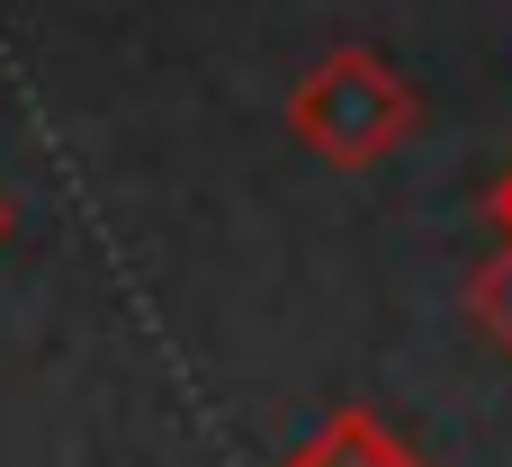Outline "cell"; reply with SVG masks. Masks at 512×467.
<instances>
[{
  "label": "cell",
  "instance_id": "6da1fadb",
  "mask_svg": "<svg viewBox=\"0 0 512 467\" xmlns=\"http://www.w3.org/2000/svg\"><path fill=\"white\" fill-rule=\"evenodd\" d=\"M288 126H297V144L324 153L333 171H378V162L423 126V90H414L378 45H333L324 63L297 72Z\"/></svg>",
  "mask_w": 512,
  "mask_h": 467
},
{
  "label": "cell",
  "instance_id": "7a4b0ae2",
  "mask_svg": "<svg viewBox=\"0 0 512 467\" xmlns=\"http://www.w3.org/2000/svg\"><path fill=\"white\" fill-rule=\"evenodd\" d=\"M288 467H423V459H414L378 414H360V405H351V414H333V423H324V432H315Z\"/></svg>",
  "mask_w": 512,
  "mask_h": 467
},
{
  "label": "cell",
  "instance_id": "3957f363",
  "mask_svg": "<svg viewBox=\"0 0 512 467\" xmlns=\"http://www.w3.org/2000/svg\"><path fill=\"white\" fill-rule=\"evenodd\" d=\"M468 324L512 360V243L495 252V261H477V279H468Z\"/></svg>",
  "mask_w": 512,
  "mask_h": 467
},
{
  "label": "cell",
  "instance_id": "277c9868",
  "mask_svg": "<svg viewBox=\"0 0 512 467\" xmlns=\"http://www.w3.org/2000/svg\"><path fill=\"white\" fill-rule=\"evenodd\" d=\"M486 225H495V234L512 243V162L495 171V189H486Z\"/></svg>",
  "mask_w": 512,
  "mask_h": 467
},
{
  "label": "cell",
  "instance_id": "5b68a950",
  "mask_svg": "<svg viewBox=\"0 0 512 467\" xmlns=\"http://www.w3.org/2000/svg\"><path fill=\"white\" fill-rule=\"evenodd\" d=\"M0 243H9V198H0Z\"/></svg>",
  "mask_w": 512,
  "mask_h": 467
}]
</instances>
